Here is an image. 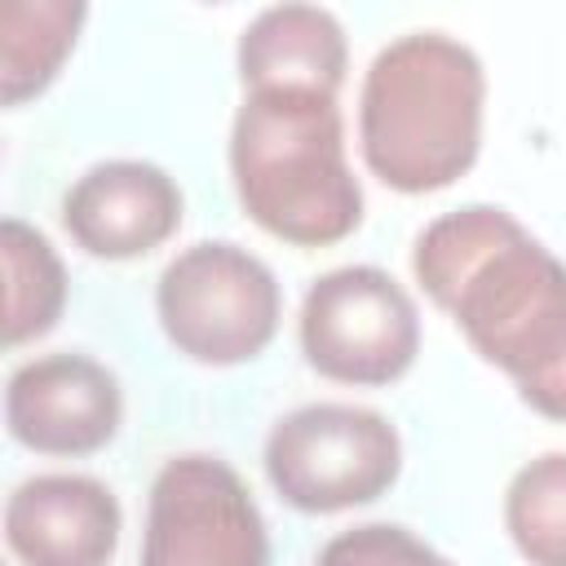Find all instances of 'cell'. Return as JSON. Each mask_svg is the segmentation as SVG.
<instances>
[{
  "label": "cell",
  "mask_w": 566,
  "mask_h": 566,
  "mask_svg": "<svg viewBox=\"0 0 566 566\" xmlns=\"http://www.w3.org/2000/svg\"><path fill=\"white\" fill-rule=\"evenodd\" d=\"M142 566H270L265 517L217 455H172L146 500Z\"/></svg>",
  "instance_id": "52a82bcc"
},
{
  "label": "cell",
  "mask_w": 566,
  "mask_h": 566,
  "mask_svg": "<svg viewBox=\"0 0 566 566\" xmlns=\"http://www.w3.org/2000/svg\"><path fill=\"white\" fill-rule=\"evenodd\" d=\"M349 49L340 22L318 4L261 9L239 35V80L252 88H310L336 97Z\"/></svg>",
  "instance_id": "8fae6325"
},
{
  "label": "cell",
  "mask_w": 566,
  "mask_h": 566,
  "mask_svg": "<svg viewBox=\"0 0 566 566\" xmlns=\"http://www.w3.org/2000/svg\"><path fill=\"white\" fill-rule=\"evenodd\" d=\"M119 500L84 473H40L13 486L4 539L22 566H106L119 548Z\"/></svg>",
  "instance_id": "30bf717a"
},
{
  "label": "cell",
  "mask_w": 566,
  "mask_h": 566,
  "mask_svg": "<svg viewBox=\"0 0 566 566\" xmlns=\"http://www.w3.org/2000/svg\"><path fill=\"white\" fill-rule=\"evenodd\" d=\"M517 394H522V402H531L539 416L566 420V363H562L553 376H544V380H535V385H522Z\"/></svg>",
  "instance_id": "2e32d148"
},
{
  "label": "cell",
  "mask_w": 566,
  "mask_h": 566,
  "mask_svg": "<svg viewBox=\"0 0 566 566\" xmlns=\"http://www.w3.org/2000/svg\"><path fill=\"white\" fill-rule=\"evenodd\" d=\"M416 283L455 318L473 354L522 385L566 363V261L495 203L429 221L411 252Z\"/></svg>",
  "instance_id": "6da1fadb"
},
{
  "label": "cell",
  "mask_w": 566,
  "mask_h": 566,
  "mask_svg": "<svg viewBox=\"0 0 566 566\" xmlns=\"http://www.w3.org/2000/svg\"><path fill=\"white\" fill-rule=\"evenodd\" d=\"M305 363L340 385H394L420 354V314L407 287L376 265H340L305 292Z\"/></svg>",
  "instance_id": "8992f818"
},
{
  "label": "cell",
  "mask_w": 566,
  "mask_h": 566,
  "mask_svg": "<svg viewBox=\"0 0 566 566\" xmlns=\"http://www.w3.org/2000/svg\"><path fill=\"white\" fill-rule=\"evenodd\" d=\"M314 566H455V562L442 557L438 548H429L407 526L367 522V526L332 535Z\"/></svg>",
  "instance_id": "9a60e30c"
},
{
  "label": "cell",
  "mask_w": 566,
  "mask_h": 566,
  "mask_svg": "<svg viewBox=\"0 0 566 566\" xmlns=\"http://www.w3.org/2000/svg\"><path fill=\"white\" fill-rule=\"evenodd\" d=\"M0 252H4V279H9V301H4V340L27 345L62 318L66 305V270L53 252V243L27 226L22 217H4L0 226Z\"/></svg>",
  "instance_id": "4fadbf2b"
},
{
  "label": "cell",
  "mask_w": 566,
  "mask_h": 566,
  "mask_svg": "<svg viewBox=\"0 0 566 566\" xmlns=\"http://www.w3.org/2000/svg\"><path fill=\"white\" fill-rule=\"evenodd\" d=\"M155 310L177 354L203 367H234L274 340L283 292L261 256L230 239H208L164 265Z\"/></svg>",
  "instance_id": "277c9868"
},
{
  "label": "cell",
  "mask_w": 566,
  "mask_h": 566,
  "mask_svg": "<svg viewBox=\"0 0 566 566\" xmlns=\"http://www.w3.org/2000/svg\"><path fill=\"white\" fill-rule=\"evenodd\" d=\"M80 0H4L0 4V97L4 106H22L27 97H40L66 53L75 49L80 22H84Z\"/></svg>",
  "instance_id": "7c38bea8"
},
{
  "label": "cell",
  "mask_w": 566,
  "mask_h": 566,
  "mask_svg": "<svg viewBox=\"0 0 566 566\" xmlns=\"http://www.w3.org/2000/svg\"><path fill=\"white\" fill-rule=\"evenodd\" d=\"M230 177L243 212L283 243L327 248L363 221V186L327 93L252 88L230 128Z\"/></svg>",
  "instance_id": "3957f363"
},
{
  "label": "cell",
  "mask_w": 566,
  "mask_h": 566,
  "mask_svg": "<svg viewBox=\"0 0 566 566\" xmlns=\"http://www.w3.org/2000/svg\"><path fill=\"white\" fill-rule=\"evenodd\" d=\"M486 71L478 53L442 31L385 44L358 93V142L367 168L402 195L460 181L482 146Z\"/></svg>",
  "instance_id": "7a4b0ae2"
},
{
  "label": "cell",
  "mask_w": 566,
  "mask_h": 566,
  "mask_svg": "<svg viewBox=\"0 0 566 566\" xmlns=\"http://www.w3.org/2000/svg\"><path fill=\"white\" fill-rule=\"evenodd\" d=\"M62 226L88 256L133 261L168 243L181 226L177 181L146 159L93 164L62 199Z\"/></svg>",
  "instance_id": "9c48e42d"
},
{
  "label": "cell",
  "mask_w": 566,
  "mask_h": 566,
  "mask_svg": "<svg viewBox=\"0 0 566 566\" xmlns=\"http://www.w3.org/2000/svg\"><path fill=\"white\" fill-rule=\"evenodd\" d=\"M402 469L398 429L354 402L287 411L265 438V478L301 513H345L380 500Z\"/></svg>",
  "instance_id": "5b68a950"
},
{
  "label": "cell",
  "mask_w": 566,
  "mask_h": 566,
  "mask_svg": "<svg viewBox=\"0 0 566 566\" xmlns=\"http://www.w3.org/2000/svg\"><path fill=\"white\" fill-rule=\"evenodd\" d=\"M504 526L531 566H566V451L535 455L513 473Z\"/></svg>",
  "instance_id": "5bb4252c"
},
{
  "label": "cell",
  "mask_w": 566,
  "mask_h": 566,
  "mask_svg": "<svg viewBox=\"0 0 566 566\" xmlns=\"http://www.w3.org/2000/svg\"><path fill=\"white\" fill-rule=\"evenodd\" d=\"M119 380L88 354H44L9 376L4 424L27 451L93 455L119 433Z\"/></svg>",
  "instance_id": "ba28073f"
}]
</instances>
